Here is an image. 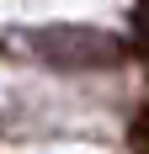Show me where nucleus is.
Segmentation results:
<instances>
[{"instance_id": "obj_1", "label": "nucleus", "mask_w": 149, "mask_h": 154, "mask_svg": "<svg viewBox=\"0 0 149 154\" xmlns=\"http://www.w3.org/2000/svg\"><path fill=\"white\" fill-rule=\"evenodd\" d=\"M37 48H43L53 64H69V69H90V64H117L122 48L101 32L85 27H59V32H37Z\"/></svg>"}, {"instance_id": "obj_2", "label": "nucleus", "mask_w": 149, "mask_h": 154, "mask_svg": "<svg viewBox=\"0 0 149 154\" xmlns=\"http://www.w3.org/2000/svg\"><path fill=\"white\" fill-rule=\"evenodd\" d=\"M128 149L133 154H149V106H138L128 117Z\"/></svg>"}]
</instances>
